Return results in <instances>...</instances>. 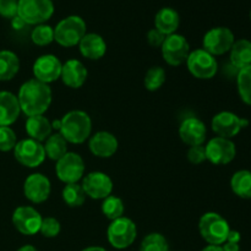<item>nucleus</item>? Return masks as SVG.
<instances>
[{"label":"nucleus","mask_w":251,"mask_h":251,"mask_svg":"<svg viewBox=\"0 0 251 251\" xmlns=\"http://www.w3.org/2000/svg\"><path fill=\"white\" fill-rule=\"evenodd\" d=\"M31 39L36 46H48L54 41V28L44 24L37 25L32 31Z\"/></svg>","instance_id":"nucleus-34"},{"label":"nucleus","mask_w":251,"mask_h":251,"mask_svg":"<svg viewBox=\"0 0 251 251\" xmlns=\"http://www.w3.org/2000/svg\"><path fill=\"white\" fill-rule=\"evenodd\" d=\"M14 156L20 164L27 168H37L47 158L43 144L29 137L17 142L14 149Z\"/></svg>","instance_id":"nucleus-10"},{"label":"nucleus","mask_w":251,"mask_h":251,"mask_svg":"<svg viewBox=\"0 0 251 251\" xmlns=\"http://www.w3.org/2000/svg\"><path fill=\"white\" fill-rule=\"evenodd\" d=\"M80 53L90 60H98L107 53L104 38L97 33H86L78 43Z\"/></svg>","instance_id":"nucleus-22"},{"label":"nucleus","mask_w":251,"mask_h":251,"mask_svg":"<svg viewBox=\"0 0 251 251\" xmlns=\"http://www.w3.org/2000/svg\"><path fill=\"white\" fill-rule=\"evenodd\" d=\"M248 125H249V120L240 118L235 113L228 112V110L217 113L211 122L213 132L217 136L229 140L240 134V131Z\"/></svg>","instance_id":"nucleus-8"},{"label":"nucleus","mask_w":251,"mask_h":251,"mask_svg":"<svg viewBox=\"0 0 251 251\" xmlns=\"http://www.w3.org/2000/svg\"><path fill=\"white\" fill-rule=\"evenodd\" d=\"M118 139L108 131H98L90 137L88 149L91 153L100 158H110L118 151Z\"/></svg>","instance_id":"nucleus-19"},{"label":"nucleus","mask_w":251,"mask_h":251,"mask_svg":"<svg viewBox=\"0 0 251 251\" xmlns=\"http://www.w3.org/2000/svg\"><path fill=\"white\" fill-rule=\"evenodd\" d=\"M19 71V56L11 50H0V81L12 80Z\"/></svg>","instance_id":"nucleus-26"},{"label":"nucleus","mask_w":251,"mask_h":251,"mask_svg":"<svg viewBox=\"0 0 251 251\" xmlns=\"http://www.w3.org/2000/svg\"><path fill=\"white\" fill-rule=\"evenodd\" d=\"M100 210H102V213L104 215L105 218H108L110 221H114L124 216L125 205L120 198L114 195H109L108 198H105L103 200Z\"/></svg>","instance_id":"nucleus-30"},{"label":"nucleus","mask_w":251,"mask_h":251,"mask_svg":"<svg viewBox=\"0 0 251 251\" xmlns=\"http://www.w3.org/2000/svg\"><path fill=\"white\" fill-rule=\"evenodd\" d=\"M61 230V225L56 218L54 217H46L42 220L39 233L44 238H55L58 237Z\"/></svg>","instance_id":"nucleus-36"},{"label":"nucleus","mask_w":251,"mask_h":251,"mask_svg":"<svg viewBox=\"0 0 251 251\" xmlns=\"http://www.w3.org/2000/svg\"><path fill=\"white\" fill-rule=\"evenodd\" d=\"M20 108L17 96L7 91H0V126H10L20 117Z\"/></svg>","instance_id":"nucleus-21"},{"label":"nucleus","mask_w":251,"mask_h":251,"mask_svg":"<svg viewBox=\"0 0 251 251\" xmlns=\"http://www.w3.org/2000/svg\"><path fill=\"white\" fill-rule=\"evenodd\" d=\"M230 188L238 198L251 200V172L247 169L235 172L230 179Z\"/></svg>","instance_id":"nucleus-27"},{"label":"nucleus","mask_w":251,"mask_h":251,"mask_svg":"<svg viewBox=\"0 0 251 251\" xmlns=\"http://www.w3.org/2000/svg\"><path fill=\"white\" fill-rule=\"evenodd\" d=\"M50 180L42 173H33L28 176L24 184V194L32 203H43L50 196Z\"/></svg>","instance_id":"nucleus-17"},{"label":"nucleus","mask_w":251,"mask_h":251,"mask_svg":"<svg viewBox=\"0 0 251 251\" xmlns=\"http://www.w3.org/2000/svg\"><path fill=\"white\" fill-rule=\"evenodd\" d=\"M223 251H240L239 243H232V242H225L222 245Z\"/></svg>","instance_id":"nucleus-41"},{"label":"nucleus","mask_w":251,"mask_h":251,"mask_svg":"<svg viewBox=\"0 0 251 251\" xmlns=\"http://www.w3.org/2000/svg\"><path fill=\"white\" fill-rule=\"evenodd\" d=\"M235 42L234 33L228 27H215L206 32L202 46L206 51L213 56L228 53Z\"/></svg>","instance_id":"nucleus-12"},{"label":"nucleus","mask_w":251,"mask_h":251,"mask_svg":"<svg viewBox=\"0 0 251 251\" xmlns=\"http://www.w3.org/2000/svg\"><path fill=\"white\" fill-rule=\"evenodd\" d=\"M137 237V227L132 220L120 217L110 222L107 229V238L109 244L118 250L126 249L134 244Z\"/></svg>","instance_id":"nucleus-5"},{"label":"nucleus","mask_w":251,"mask_h":251,"mask_svg":"<svg viewBox=\"0 0 251 251\" xmlns=\"http://www.w3.org/2000/svg\"><path fill=\"white\" fill-rule=\"evenodd\" d=\"M17 137L10 126H0V151L9 152L15 149Z\"/></svg>","instance_id":"nucleus-35"},{"label":"nucleus","mask_w":251,"mask_h":251,"mask_svg":"<svg viewBox=\"0 0 251 251\" xmlns=\"http://www.w3.org/2000/svg\"><path fill=\"white\" fill-rule=\"evenodd\" d=\"M86 34V22L77 15L65 17L54 28V41L61 47L70 48L78 46Z\"/></svg>","instance_id":"nucleus-4"},{"label":"nucleus","mask_w":251,"mask_h":251,"mask_svg":"<svg viewBox=\"0 0 251 251\" xmlns=\"http://www.w3.org/2000/svg\"><path fill=\"white\" fill-rule=\"evenodd\" d=\"M82 186L86 196L93 200H104L113 193V180L103 172H91L82 178Z\"/></svg>","instance_id":"nucleus-14"},{"label":"nucleus","mask_w":251,"mask_h":251,"mask_svg":"<svg viewBox=\"0 0 251 251\" xmlns=\"http://www.w3.org/2000/svg\"><path fill=\"white\" fill-rule=\"evenodd\" d=\"M25 126H26V132L29 139L36 140L38 142L46 141L51 135V131H53L50 120L44 117V114L28 117Z\"/></svg>","instance_id":"nucleus-23"},{"label":"nucleus","mask_w":251,"mask_h":251,"mask_svg":"<svg viewBox=\"0 0 251 251\" xmlns=\"http://www.w3.org/2000/svg\"><path fill=\"white\" fill-rule=\"evenodd\" d=\"M46 156L51 161L58 162L61 157L68 153V142L59 132L51 134L43 144Z\"/></svg>","instance_id":"nucleus-28"},{"label":"nucleus","mask_w":251,"mask_h":251,"mask_svg":"<svg viewBox=\"0 0 251 251\" xmlns=\"http://www.w3.org/2000/svg\"><path fill=\"white\" fill-rule=\"evenodd\" d=\"M185 63L191 75L199 80H210L215 77L218 71V63L215 56L202 48L190 51Z\"/></svg>","instance_id":"nucleus-7"},{"label":"nucleus","mask_w":251,"mask_h":251,"mask_svg":"<svg viewBox=\"0 0 251 251\" xmlns=\"http://www.w3.org/2000/svg\"><path fill=\"white\" fill-rule=\"evenodd\" d=\"M85 162L82 157L75 152H68L61 157L55 166V173L59 180L65 184L77 183L85 176Z\"/></svg>","instance_id":"nucleus-11"},{"label":"nucleus","mask_w":251,"mask_h":251,"mask_svg":"<svg viewBox=\"0 0 251 251\" xmlns=\"http://www.w3.org/2000/svg\"><path fill=\"white\" fill-rule=\"evenodd\" d=\"M250 19H251V12H250Z\"/></svg>","instance_id":"nucleus-46"},{"label":"nucleus","mask_w":251,"mask_h":251,"mask_svg":"<svg viewBox=\"0 0 251 251\" xmlns=\"http://www.w3.org/2000/svg\"><path fill=\"white\" fill-rule=\"evenodd\" d=\"M17 251H38L33 245H24V247L20 248Z\"/></svg>","instance_id":"nucleus-45"},{"label":"nucleus","mask_w":251,"mask_h":251,"mask_svg":"<svg viewBox=\"0 0 251 251\" xmlns=\"http://www.w3.org/2000/svg\"><path fill=\"white\" fill-rule=\"evenodd\" d=\"M82 251H108V250L102 247H88V248H85Z\"/></svg>","instance_id":"nucleus-44"},{"label":"nucleus","mask_w":251,"mask_h":251,"mask_svg":"<svg viewBox=\"0 0 251 251\" xmlns=\"http://www.w3.org/2000/svg\"><path fill=\"white\" fill-rule=\"evenodd\" d=\"M58 132L68 144H83L91 137L92 120L83 110H71L60 119V129Z\"/></svg>","instance_id":"nucleus-2"},{"label":"nucleus","mask_w":251,"mask_h":251,"mask_svg":"<svg viewBox=\"0 0 251 251\" xmlns=\"http://www.w3.org/2000/svg\"><path fill=\"white\" fill-rule=\"evenodd\" d=\"M180 24L179 14L172 7H163L159 10L154 17V28L158 29L164 36L176 33Z\"/></svg>","instance_id":"nucleus-24"},{"label":"nucleus","mask_w":251,"mask_h":251,"mask_svg":"<svg viewBox=\"0 0 251 251\" xmlns=\"http://www.w3.org/2000/svg\"><path fill=\"white\" fill-rule=\"evenodd\" d=\"M54 12L51 0H19L17 16L26 25H42L48 21Z\"/></svg>","instance_id":"nucleus-6"},{"label":"nucleus","mask_w":251,"mask_h":251,"mask_svg":"<svg viewBox=\"0 0 251 251\" xmlns=\"http://www.w3.org/2000/svg\"><path fill=\"white\" fill-rule=\"evenodd\" d=\"M229 59L237 70L251 65V41L245 38L235 41L229 50Z\"/></svg>","instance_id":"nucleus-25"},{"label":"nucleus","mask_w":251,"mask_h":251,"mask_svg":"<svg viewBox=\"0 0 251 251\" xmlns=\"http://www.w3.org/2000/svg\"><path fill=\"white\" fill-rule=\"evenodd\" d=\"M229 230V223L220 213L206 212L199 221V232L208 245H222Z\"/></svg>","instance_id":"nucleus-3"},{"label":"nucleus","mask_w":251,"mask_h":251,"mask_svg":"<svg viewBox=\"0 0 251 251\" xmlns=\"http://www.w3.org/2000/svg\"><path fill=\"white\" fill-rule=\"evenodd\" d=\"M17 100L21 112L27 117L43 115L50 107L53 93L49 85L31 78L21 85Z\"/></svg>","instance_id":"nucleus-1"},{"label":"nucleus","mask_w":251,"mask_h":251,"mask_svg":"<svg viewBox=\"0 0 251 251\" xmlns=\"http://www.w3.org/2000/svg\"><path fill=\"white\" fill-rule=\"evenodd\" d=\"M240 240H242V235H240V233L238 232V230L230 229L229 233H228V237H227V240H226V242L240 243Z\"/></svg>","instance_id":"nucleus-40"},{"label":"nucleus","mask_w":251,"mask_h":251,"mask_svg":"<svg viewBox=\"0 0 251 251\" xmlns=\"http://www.w3.org/2000/svg\"><path fill=\"white\" fill-rule=\"evenodd\" d=\"M61 68H63V64L59 60L58 56L53 54H44L34 61L32 71L36 80L49 85L50 82L60 78Z\"/></svg>","instance_id":"nucleus-16"},{"label":"nucleus","mask_w":251,"mask_h":251,"mask_svg":"<svg viewBox=\"0 0 251 251\" xmlns=\"http://www.w3.org/2000/svg\"><path fill=\"white\" fill-rule=\"evenodd\" d=\"M11 20H12L11 25H12V27H14L15 29H21V28H24L25 26H26V24H25L24 20L20 19L19 16H15L14 19H11Z\"/></svg>","instance_id":"nucleus-42"},{"label":"nucleus","mask_w":251,"mask_h":251,"mask_svg":"<svg viewBox=\"0 0 251 251\" xmlns=\"http://www.w3.org/2000/svg\"><path fill=\"white\" fill-rule=\"evenodd\" d=\"M19 0H0V16L5 19H14L17 16Z\"/></svg>","instance_id":"nucleus-37"},{"label":"nucleus","mask_w":251,"mask_h":251,"mask_svg":"<svg viewBox=\"0 0 251 251\" xmlns=\"http://www.w3.org/2000/svg\"><path fill=\"white\" fill-rule=\"evenodd\" d=\"M207 136V129L202 120L196 117L186 118L179 126V137L188 146L203 145Z\"/></svg>","instance_id":"nucleus-18"},{"label":"nucleus","mask_w":251,"mask_h":251,"mask_svg":"<svg viewBox=\"0 0 251 251\" xmlns=\"http://www.w3.org/2000/svg\"><path fill=\"white\" fill-rule=\"evenodd\" d=\"M201 251H223L221 245H207L206 248H203Z\"/></svg>","instance_id":"nucleus-43"},{"label":"nucleus","mask_w":251,"mask_h":251,"mask_svg":"<svg viewBox=\"0 0 251 251\" xmlns=\"http://www.w3.org/2000/svg\"><path fill=\"white\" fill-rule=\"evenodd\" d=\"M188 159L193 164H201L202 162L207 161V158H206L205 146H202V145L191 146L188 151Z\"/></svg>","instance_id":"nucleus-38"},{"label":"nucleus","mask_w":251,"mask_h":251,"mask_svg":"<svg viewBox=\"0 0 251 251\" xmlns=\"http://www.w3.org/2000/svg\"><path fill=\"white\" fill-rule=\"evenodd\" d=\"M166 37L167 36H164V34L162 33V32H159L158 29L152 28L150 29L149 33H147V42H149L150 46L153 47V48H161Z\"/></svg>","instance_id":"nucleus-39"},{"label":"nucleus","mask_w":251,"mask_h":251,"mask_svg":"<svg viewBox=\"0 0 251 251\" xmlns=\"http://www.w3.org/2000/svg\"><path fill=\"white\" fill-rule=\"evenodd\" d=\"M166 70L162 66H152L145 75V88L150 92L158 91L166 82Z\"/></svg>","instance_id":"nucleus-32"},{"label":"nucleus","mask_w":251,"mask_h":251,"mask_svg":"<svg viewBox=\"0 0 251 251\" xmlns=\"http://www.w3.org/2000/svg\"><path fill=\"white\" fill-rule=\"evenodd\" d=\"M88 71L86 66L77 59H70L65 61L61 68L60 78L70 88H80L86 82Z\"/></svg>","instance_id":"nucleus-20"},{"label":"nucleus","mask_w":251,"mask_h":251,"mask_svg":"<svg viewBox=\"0 0 251 251\" xmlns=\"http://www.w3.org/2000/svg\"><path fill=\"white\" fill-rule=\"evenodd\" d=\"M42 220L41 213L32 206H20L12 213V225L24 235H34L39 232Z\"/></svg>","instance_id":"nucleus-15"},{"label":"nucleus","mask_w":251,"mask_h":251,"mask_svg":"<svg viewBox=\"0 0 251 251\" xmlns=\"http://www.w3.org/2000/svg\"><path fill=\"white\" fill-rule=\"evenodd\" d=\"M140 251H169L168 240L161 233H150L142 239Z\"/></svg>","instance_id":"nucleus-33"},{"label":"nucleus","mask_w":251,"mask_h":251,"mask_svg":"<svg viewBox=\"0 0 251 251\" xmlns=\"http://www.w3.org/2000/svg\"><path fill=\"white\" fill-rule=\"evenodd\" d=\"M206 158L215 166H226L237 156L235 144L229 139L216 136L205 146Z\"/></svg>","instance_id":"nucleus-13"},{"label":"nucleus","mask_w":251,"mask_h":251,"mask_svg":"<svg viewBox=\"0 0 251 251\" xmlns=\"http://www.w3.org/2000/svg\"><path fill=\"white\" fill-rule=\"evenodd\" d=\"M61 198H63V201L69 207L75 208L81 207L85 203L86 194L80 184H65L63 191H61Z\"/></svg>","instance_id":"nucleus-29"},{"label":"nucleus","mask_w":251,"mask_h":251,"mask_svg":"<svg viewBox=\"0 0 251 251\" xmlns=\"http://www.w3.org/2000/svg\"><path fill=\"white\" fill-rule=\"evenodd\" d=\"M162 56L168 65L179 66L185 63L190 54V44L188 39L178 33L166 37L161 47Z\"/></svg>","instance_id":"nucleus-9"},{"label":"nucleus","mask_w":251,"mask_h":251,"mask_svg":"<svg viewBox=\"0 0 251 251\" xmlns=\"http://www.w3.org/2000/svg\"><path fill=\"white\" fill-rule=\"evenodd\" d=\"M237 86L243 102L251 105V65L238 70Z\"/></svg>","instance_id":"nucleus-31"}]
</instances>
